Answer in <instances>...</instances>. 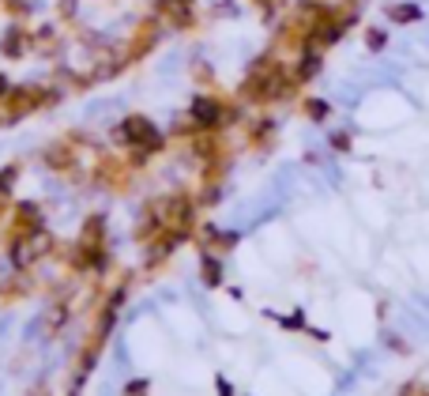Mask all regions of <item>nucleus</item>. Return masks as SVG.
Instances as JSON below:
<instances>
[{
	"label": "nucleus",
	"instance_id": "3",
	"mask_svg": "<svg viewBox=\"0 0 429 396\" xmlns=\"http://www.w3.org/2000/svg\"><path fill=\"white\" fill-rule=\"evenodd\" d=\"M226 117H230V113H226V110H222V102H214V98H196V102H192V121H196V125H204V128L226 121Z\"/></svg>",
	"mask_w": 429,
	"mask_h": 396
},
{
	"label": "nucleus",
	"instance_id": "5",
	"mask_svg": "<svg viewBox=\"0 0 429 396\" xmlns=\"http://www.w3.org/2000/svg\"><path fill=\"white\" fill-rule=\"evenodd\" d=\"M392 16L399 23H410V19H418V8H392Z\"/></svg>",
	"mask_w": 429,
	"mask_h": 396
},
{
	"label": "nucleus",
	"instance_id": "6",
	"mask_svg": "<svg viewBox=\"0 0 429 396\" xmlns=\"http://www.w3.org/2000/svg\"><path fill=\"white\" fill-rule=\"evenodd\" d=\"M204 272H207V283H219V260H214V257L204 260Z\"/></svg>",
	"mask_w": 429,
	"mask_h": 396
},
{
	"label": "nucleus",
	"instance_id": "2",
	"mask_svg": "<svg viewBox=\"0 0 429 396\" xmlns=\"http://www.w3.org/2000/svg\"><path fill=\"white\" fill-rule=\"evenodd\" d=\"M49 95L46 91H34V87H26V91H8V117H23V113H31L38 102H46Z\"/></svg>",
	"mask_w": 429,
	"mask_h": 396
},
{
	"label": "nucleus",
	"instance_id": "4",
	"mask_svg": "<svg viewBox=\"0 0 429 396\" xmlns=\"http://www.w3.org/2000/svg\"><path fill=\"white\" fill-rule=\"evenodd\" d=\"M26 46H31V38H26V34L19 31V26H16V31H11V34L4 38V53H8V57H19V53H23Z\"/></svg>",
	"mask_w": 429,
	"mask_h": 396
},
{
	"label": "nucleus",
	"instance_id": "1",
	"mask_svg": "<svg viewBox=\"0 0 429 396\" xmlns=\"http://www.w3.org/2000/svg\"><path fill=\"white\" fill-rule=\"evenodd\" d=\"M117 136H120V143H128V148H136L143 155H151V151L162 148V136L155 132V125L147 121V117H128V121L117 128Z\"/></svg>",
	"mask_w": 429,
	"mask_h": 396
},
{
	"label": "nucleus",
	"instance_id": "7",
	"mask_svg": "<svg viewBox=\"0 0 429 396\" xmlns=\"http://www.w3.org/2000/svg\"><path fill=\"white\" fill-rule=\"evenodd\" d=\"M309 113H313V117H324L328 106H324V102H309Z\"/></svg>",
	"mask_w": 429,
	"mask_h": 396
}]
</instances>
